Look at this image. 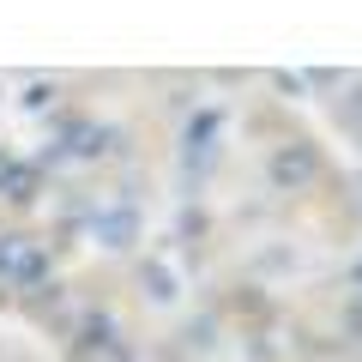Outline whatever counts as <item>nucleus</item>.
I'll list each match as a JSON object with an SVG mask.
<instances>
[{"instance_id": "7", "label": "nucleus", "mask_w": 362, "mask_h": 362, "mask_svg": "<svg viewBox=\"0 0 362 362\" xmlns=\"http://www.w3.org/2000/svg\"><path fill=\"white\" fill-rule=\"evenodd\" d=\"M350 115H356V121H362V90H356V97H350Z\"/></svg>"}, {"instance_id": "2", "label": "nucleus", "mask_w": 362, "mask_h": 362, "mask_svg": "<svg viewBox=\"0 0 362 362\" xmlns=\"http://www.w3.org/2000/svg\"><path fill=\"white\" fill-rule=\"evenodd\" d=\"M49 278V254L25 235H0V284H42Z\"/></svg>"}, {"instance_id": "3", "label": "nucleus", "mask_w": 362, "mask_h": 362, "mask_svg": "<svg viewBox=\"0 0 362 362\" xmlns=\"http://www.w3.org/2000/svg\"><path fill=\"white\" fill-rule=\"evenodd\" d=\"M90 230H97V242H103V247H127L133 242V211H103Z\"/></svg>"}, {"instance_id": "5", "label": "nucleus", "mask_w": 362, "mask_h": 362, "mask_svg": "<svg viewBox=\"0 0 362 362\" xmlns=\"http://www.w3.org/2000/svg\"><path fill=\"white\" fill-rule=\"evenodd\" d=\"M13 175H18V163H13V157H6V151H0V194L13 187Z\"/></svg>"}, {"instance_id": "4", "label": "nucleus", "mask_w": 362, "mask_h": 362, "mask_svg": "<svg viewBox=\"0 0 362 362\" xmlns=\"http://www.w3.org/2000/svg\"><path fill=\"white\" fill-rule=\"evenodd\" d=\"M145 284H151V296H157V302H175V296H181L175 272H169L163 259H145Z\"/></svg>"}, {"instance_id": "6", "label": "nucleus", "mask_w": 362, "mask_h": 362, "mask_svg": "<svg viewBox=\"0 0 362 362\" xmlns=\"http://www.w3.org/2000/svg\"><path fill=\"white\" fill-rule=\"evenodd\" d=\"M350 290H356V296H362V259H356V266H350Z\"/></svg>"}, {"instance_id": "1", "label": "nucleus", "mask_w": 362, "mask_h": 362, "mask_svg": "<svg viewBox=\"0 0 362 362\" xmlns=\"http://www.w3.org/2000/svg\"><path fill=\"white\" fill-rule=\"evenodd\" d=\"M266 175H272V187H278V194H302V187H308L314 175H320V151H314V145H278V151L266 157Z\"/></svg>"}]
</instances>
